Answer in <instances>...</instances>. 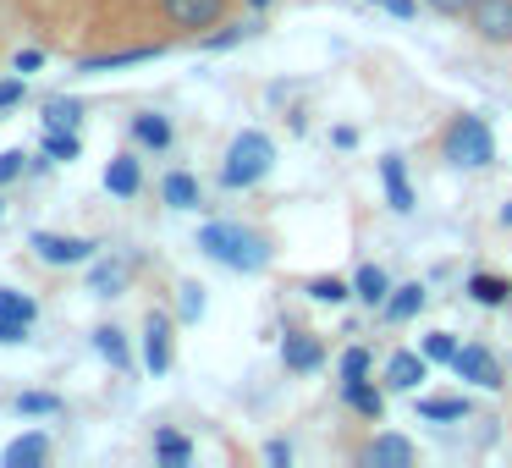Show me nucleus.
<instances>
[{"mask_svg": "<svg viewBox=\"0 0 512 468\" xmlns=\"http://www.w3.org/2000/svg\"><path fill=\"white\" fill-rule=\"evenodd\" d=\"M127 287V265H94L89 270V292L94 298H116Z\"/></svg>", "mask_w": 512, "mask_h": 468, "instance_id": "b1692460", "label": "nucleus"}, {"mask_svg": "<svg viewBox=\"0 0 512 468\" xmlns=\"http://www.w3.org/2000/svg\"><path fill=\"white\" fill-rule=\"evenodd\" d=\"M39 149H45V160H72V155H78V138L61 133V127H45V144H39Z\"/></svg>", "mask_w": 512, "mask_h": 468, "instance_id": "c85d7f7f", "label": "nucleus"}, {"mask_svg": "<svg viewBox=\"0 0 512 468\" xmlns=\"http://www.w3.org/2000/svg\"><path fill=\"white\" fill-rule=\"evenodd\" d=\"M375 6H380V0H375Z\"/></svg>", "mask_w": 512, "mask_h": 468, "instance_id": "a18cd8bd", "label": "nucleus"}, {"mask_svg": "<svg viewBox=\"0 0 512 468\" xmlns=\"http://www.w3.org/2000/svg\"><path fill=\"white\" fill-rule=\"evenodd\" d=\"M270 166H276V144H270L265 133H237L232 149H226L221 182L226 188H254V182H265Z\"/></svg>", "mask_w": 512, "mask_h": 468, "instance_id": "f03ea898", "label": "nucleus"}, {"mask_svg": "<svg viewBox=\"0 0 512 468\" xmlns=\"http://www.w3.org/2000/svg\"><path fill=\"white\" fill-rule=\"evenodd\" d=\"M0 314H6V320H23V325H34V298H23V292L17 287H0Z\"/></svg>", "mask_w": 512, "mask_h": 468, "instance_id": "bb28decb", "label": "nucleus"}, {"mask_svg": "<svg viewBox=\"0 0 512 468\" xmlns=\"http://www.w3.org/2000/svg\"><path fill=\"white\" fill-rule=\"evenodd\" d=\"M0 215H6V204H0Z\"/></svg>", "mask_w": 512, "mask_h": 468, "instance_id": "c03bdc74", "label": "nucleus"}, {"mask_svg": "<svg viewBox=\"0 0 512 468\" xmlns=\"http://www.w3.org/2000/svg\"><path fill=\"white\" fill-rule=\"evenodd\" d=\"M155 457H160L166 468H182V463L193 457L188 435H177V430H160V435H155Z\"/></svg>", "mask_w": 512, "mask_h": 468, "instance_id": "5701e85b", "label": "nucleus"}, {"mask_svg": "<svg viewBox=\"0 0 512 468\" xmlns=\"http://www.w3.org/2000/svg\"><path fill=\"white\" fill-rule=\"evenodd\" d=\"M303 292H309L314 303H347V298H353V287H347L342 276H314Z\"/></svg>", "mask_w": 512, "mask_h": 468, "instance_id": "a878e982", "label": "nucleus"}, {"mask_svg": "<svg viewBox=\"0 0 512 468\" xmlns=\"http://www.w3.org/2000/svg\"><path fill=\"white\" fill-rule=\"evenodd\" d=\"M441 155L452 160V166H463V171L490 166V160H496V138H490L485 116H457V122L446 127V138H441Z\"/></svg>", "mask_w": 512, "mask_h": 468, "instance_id": "7ed1b4c3", "label": "nucleus"}, {"mask_svg": "<svg viewBox=\"0 0 512 468\" xmlns=\"http://www.w3.org/2000/svg\"><path fill=\"white\" fill-rule=\"evenodd\" d=\"M160 45H138V50H111V56H89L78 61V72H111V67H133V61H155Z\"/></svg>", "mask_w": 512, "mask_h": 468, "instance_id": "f3484780", "label": "nucleus"}, {"mask_svg": "<svg viewBox=\"0 0 512 468\" xmlns=\"http://www.w3.org/2000/svg\"><path fill=\"white\" fill-rule=\"evenodd\" d=\"M204 314V287L199 281H182V320H199Z\"/></svg>", "mask_w": 512, "mask_h": 468, "instance_id": "72a5a7b5", "label": "nucleus"}, {"mask_svg": "<svg viewBox=\"0 0 512 468\" xmlns=\"http://www.w3.org/2000/svg\"><path fill=\"white\" fill-rule=\"evenodd\" d=\"M424 375H430V358H424V353H391V364H386V391H419Z\"/></svg>", "mask_w": 512, "mask_h": 468, "instance_id": "9b49d317", "label": "nucleus"}, {"mask_svg": "<svg viewBox=\"0 0 512 468\" xmlns=\"http://www.w3.org/2000/svg\"><path fill=\"white\" fill-rule=\"evenodd\" d=\"M468 292H474V303H485V309H496V303L512 298V287L501 276H474V281H468Z\"/></svg>", "mask_w": 512, "mask_h": 468, "instance_id": "393cba45", "label": "nucleus"}, {"mask_svg": "<svg viewBox=\"0 0 512 468\" xmlns=\"http://www.w3.org/2000/svg\"><path fill=\"white\" fill-rule=\"evenodd\" d=\"M419 413L424 419H468V402L463 397H424Z\"/></svg>", "mask_w": 512, "mask_h": 468, "instance_id": "cd10ccee", "label": "nucleus"}, {"mask_svg": "<svg viewBox=\"0 0 512 468\" xmlns=\"http://www.w3.org/2000/svg\"><path fill=\"white\" fill-rule=\"evenodd\" d=\"M452 369L463 380H474V386H485V391H496L501 386V364H496V353H490V347H457L452 353Z\"/></svg>", "mask_w": 512, "mask_h": 468, "instance_id": "423d86ee", "label": "nucleus"}, {"mask_svg": "<svg viewBox=\"0 0 512 468\" xmlns=\"http://www.w3.org/2000/svg\"><path fill=\"white\" fill-rule=\"evenodd\" d=\"M17 413H28V419H39V413H61V397H50V391H23V397H17Z\"/></svg>", "mask_w": 512, "mask_h": 468, "instance_id": "7c9ffc66", "label": "nucleus"}, {"mask_svg": "<svg viewBox=\"0 0 512 468\" xmlns=\"http://www.w3.org/2000/svg\"><path fill=\"white\" fill-rule=\"evenodd\" d=\"M17 100H23V78H6L0 83V111H12Z\"/></svg>", "mask_w": 512, "mask_h": 468, "instance_id": "4c0bfd02", "label": "nucleus"}, {"mask_svg": "<svg viewBox=\"0 0 512 468\" xmlns=\"http://www.w3.org/2000/svg\"><path fill=\"white\" fill-rule=\"evenodd\" d=\"M133 138L144 149H166L171 144V122H166V116H155V111H144V116H133Z\"/></svg>", "mask_w": 512, "mask_h": 468, "instance_id": "aec40b11", "label": "nucleus"}, {"mask_svg": "<svg viewBox=\"0 0 512 468\" xmlns=\"http://www.w3.org/2000/svg\"><path fill=\"white\" fill-rule=\"evenodd\" d=\"M221 12H226V0H166V17L177 28H210V23H221Z\"/></svg>", "mask_w": 512, "mask_h": 468, "instance_id": "1a4fd4ad", "label": "nucleus"}, {"mask_svg": "<svg viewBox=\"0 0 512 468\" xmlns=\"http://www.w3.org/2000/svg\"><path fill=\"white\" fill-rule=\"evenodd\" d=\"M28 342V325L23 320H6V314H0V347H23Z\"/></svg>", "mask_w": 512, "mask_h": 468, "instance_id": "f704fd0d", "label": "nucleus"}, {"mask_svg": "<svg viewBox=\"0 0 512 468\" xmlns=\"http://www.w3.org/2000/svg\"><path fill=\"white\" fill-rule=\"evenodd\" d=\"M248 6H270V0H248Z\"/></svg>", "mask_w": 512, "mask_h": 468, "instance_id": "37998d69", "label": "nucleus"}, {"mask_svg": "<svg viewBox=\"0 0 512 468\" xmlns=\"http://www.w3.org/2000/svg\"><path fill=\"white\" fill-rule=\"evenodd\" d=\"M380 6H386L391 17H413V0H380Z\"/></svg>", "mask_w": 512, "mask_h": 468, "instance_id": "a19ab883", "label": "nucleus"}, {"mask_svg": "<svg viewBox=\"0 0 512 468\" xmlns=\"http://www.w3.org/2000/svg\"><path fill=\"white\" fill-rule=\"evenodd\" d=\"M424 6H430V12H441V17H468V6H474V0H424Z\"/></svg>", "mask_w": 512, "mask_h": 468, "instance_id": "e433bc0d", "label": "nucleus"}, {"mask_svg": "<svg viewBox=\"0 0 512 468\" xmlns=\"http://www.w3.org/2000/svg\"><path fill=\"white\" fill-rule=\"evenodd\" d=\"M144 364L155 369V375L171 369V314H149L144 320Z\"/></svg>", "mask_w": 512, "mask_h": 468, "instance_id": "6e6552de", "label": "nucleus"}, {"mask_svg": "<svg viewBox=\"0 0 512 468\" xmlns=\"http://www.w3.org/2000/svg\"><path fill=\"white\" fill-rule=\"evenodd\" d=\"M413 441H402V435H375V441L364 446V463L369 468H408L413 463Z\"/></svg>", "mask_w": 512, "mask_h": 468, "instance_id": "9d476101", "label": "nucleus"}, {"mask_svg": "<svg viewBox=\"0 0 512 468\" xmlns=\"http://www.w3.org/2000/svg\"><path fill=\"white\" fill-rule=\"evenodd\" d=\"M265 457H270V463H292V446H287V441H270Z\"/></svg>", "mask_w": 512, "mask_h": 468, "instance_id": "ea45409f", "label": "nucleus"}, {"mask_svg": "<svg viewBox=\"0 0 512 468\" xmlns=\"http://www.w3.org/2000/svg\"><path fill=\"white\" fill-rule=\"evenodd\" d=\"M380 309H386V320H397V325H402V320H413V314L424 309V287H419V281H408V287H391Z\"/></svg>", "mask_w": 512, "mask_h": 468, "instance_id": "dca6fc26", "label": "nucleus"}, {"mask_svg": "<svg viewBox=\"0 0 512 468\" xmlns=\"http://www.w3.org/2000/svg\"><path fill=\"white\" fill-rule=\"evenodd\" d=\"M28 248H34L45 265H89V259H94L89 237H67V232H34V237H28Z\"/></svg>", "mask_w": 512, "mask_h": 468, "instance_id": "20e7f679", "label": "nucleus"}, {"mask_svg": "<svg viewBox=\"0 0 512 468\" xmlns=\"http://www.w3.org/2000/svg\"><path fill=\"white\" fill-rule=\"evenodd\" d=\"M199 248L215 259V265H232L243 270V276H254V270L270 265V243L259 232H248V226H232V221H210L199 232Z\"/></svg>", "mask_w": 512, "mask_h": 468, "instance_id": "f257e3e1", "label": "nucleus"}, {"mask_svg": "<svg viewBox=\"0 0 512 468\" xmlns=\"http://www.w3.org/2000/svg\"><path fill=\"white\" fill-rule=\"evenodd\" d=\"M380 182H386V199L397 215L413 210V188H408V166H402V155H386L380 160Z\"/></svg>", "mask_w": 512, "mask_h": 468, "instance_id": "f8f14e48", "label": "nucleus"}, {"mask_svg": "<svg viewBox=\"0 0 512 468\" xmlns=\"http://www.w3.org/2000/svg\"><path fill=\"white\" fill-rule=\"evenodd\" d=\"M160 199H166L171 210H193V204H199V182H193L188 171H171V177L160 182Z\"/></svg>", "mask_w": 512, "mask_h": 468, "instance_id": "a211bd4d", "label": "nucleus"}, {"mask_svg": "<svg viewBox=\"0 0 512 468\" xmlns=\"http://www.w3.org/2000/svg\"><path fill=\"white\" fill-rule=\"evenodd\" d=\"M12 67H17V72H39V67H45V50H17Z\"/></svg>", "mask_w": 512, "mask_h": 468, "instance_id": "58836bf2", "label": "nucleus"}, {"mask_svg": "<svg viewBox=\"0 0 512 468\" xmlns=\"http://www.w3.org/2000/svg\"><path fill=\"white\" fill-rule=\"evenodd\" d=\"M45 457H50V441L34 430V435H17V441L0 452V463L6 468H34V463H45Z\"/></svg>", "mask_w": 512, "mask_h": 468, "instance_id": "2eb2a0df", "label": "nucleus"}, {"mask_svg": "<svg viewBox=\"0 0 512 468\" xmlns=\"http://www.w3.org/2000/svg\"><path fill=\"white\" fill-rule=\"evenodd\" d=\"M468 28L485 45H512V0H474L468 6Z\"/></svg>", "mask_w": 512, "mask_h": 468, "instance_id": "39448f33", "label": "nucleus"}, {"mask_svg": "<svg viewBox=\"0 0 512 468\" xmlns=\"http://www.w3.org/2000/svg\"><path fill=\"white\" fill-rule=\"evenodd\" d=\"M386 292H391V281H386V270H380V265H364L353 276V298H364L369 309H375V303H386Z\"/></svg>", "mask_w": 512, "mask_h": 468, "instance_id": "6ab92c4d", "label": "nucleus"}, {"mask_svg": "<svg viewBox=\"0 0 512 468\" xmlns=\"http://www.w3.org/2000/svg\"><path fill=\"white\" fill-rule=\"evenodd\" d=\"M28 171V155L23 149H6V155H0V188H6V182H17Z\"/></svg>", "mask_w": 512, "mask_h": 468, "instance_id": "2f4dec72", "label": "nucleus"}, {"mask_svg": "<svg viewBox=\"0 0 512 468\" xmlns=\"http://www.w3.org/2000/svg\"><path fill=\"white\" fill-rule=\"evenodd\" d=\"M501 226H512V199H507V204H501Z\"/></svg>", "mask_w": 512, "mask_h": 468, "instance_id": "79ce46f5", "label": "nucleus"}, {"mask_svg": "<svg viewBox=\"0 0 512 468\" xmlns=\"http://www.w3.org/2000/svg\"><path fill=\"white\" fill-rule=\"evenodd\" d=\"M248 28H221V34H204V50H226V45H237Z\"/></svg>", "mask_w": 512, "mask_h": 468, "instance_id": "c9c22d12", "label": "nucleus"}, {"mask_svg": "<svg viewBox=\"0 0 512 468\" xmlns=\"http://www.w3.org/2000/svg\"><path fill=\"white\" fill-rule=\"evenodd\" d=\"M342 402H347L353 413H364L369 424H380V413H386V391L369 386V375H364V380H342Z\"/></svg>", "mask_w": 512, "mask_h": 468, "instance_id": "ddd939ff", "label": "nucleus"}, {"mask_svg": "<svg viewBox=\"0 0 512 468\" xmlns=\"http://www.w3.org/2000/svg\"><path fill=\"white\" fill-rule=\"evenodd\" d=\"M144 188V171H138L133 155H116L111 166H105V193H116V199H133V193Z\"/></svg>", "mask_w": 512, "mask_h": 468, "instance_id": "4468645a", "label": "nucleus"}, {"mask_svg": "<svg viewBox=\"0 0 512 468\" xmlns=\"http://www.w3.org/2000/svg\"><path fill=\"white\" fill-rule=\"evenodd\" d=\"M369 375V353L364 347H347L342 353V380H364Z\"/></svg>", "mask_w": 512, "mask_h": 468, "instance_id": "473e14b6", "label": "nucleus"}, {"mask_svg": "<svg viewBox=\"0 0 512 468\" xmlns=\"http://www.w3.org/2000/svg\"><path fill=\"white\" fill-rule=\"evenodd\" d=\"M281 364H287L292 375H314V369L325 364L320 336H309V331H287V336H281Z\"/></svg>", "mask_w": 512, "mask_h": 468, "instance_id": "0eeeda50", "label": "nucleus"}, {"mask_svg": "<svg viewBox=\"0 0 512 468\" xmlns=\"http://www.w3.org/2000/svg\"><path fill=\"white\" fill-rule=\"evenodd\" d=\"M83 122V105L67 100V94H56V100H45V127H61V133H78Z\"/></svg>", "mask_w": 512, "mask_h": 468, "instance_id": "4be33fe9", "label": "nucleus"}, {"mask_svg": "<svg viewBox=\"0 0 512 468\" xmlns=\"http://www.w3.org/2000/svg\"><path fill=\"white\" fill-rule=\"evenodd\" d=\"M430 364H452V353H457V342H452V331H430L424 336V347H419Z\"/></svg>", "mask_w": 512, "mask_h": 468, "instance_id": "c756f323", "label": "nucleus"}, {"mask_svg": "<svg viewBox=\"0 0 512 468\" xmlns=\"http://www.w3.org/2000/svg\"><path fill=\"white\" fill-rule=\"evenodd\" d=\"M94 347H100V358H105V364H116V369L133 364V353H127V336L116 331V325H100V331H94Z\"/></svg>", "mask_w": 512, "mask_h": 468, "instance_id": "412c9836", "label": "nucleus"}]
</instances>
